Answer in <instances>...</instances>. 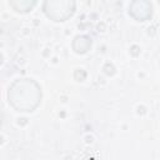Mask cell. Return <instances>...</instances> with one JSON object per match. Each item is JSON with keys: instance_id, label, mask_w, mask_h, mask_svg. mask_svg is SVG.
<instances>
[{"instance_id": "cell-2", "label": "cell", "mask_w": 160, "mask_h": 160, "mask_svg": "<svg viewBox=\"0 0 160 160\" xmlns=\"http://www.w3.org/2000/svg\"><path fill=\"white\" fill-rule=\"evenodd\" d=\"M69 2L70 1H48L45 2V12L55 21H62L72 14L70 10H62V8H65Z\"/></svg>"}, {"instance_id": "cell-1", "label": "cell", "mask_w": 160, "mask_h": 160, "mask_svg": "<svg viewBox=\"0 0 160 160\" xmlns=\"http://www.w3.org/2000/svg\"><path fill=\"white\" fill-rule=\"evenodd\" d=\"M41 99L38 84L29 79L15 81L9 89V101L20 111H32Z\"/></svg>"}]
</instances>
